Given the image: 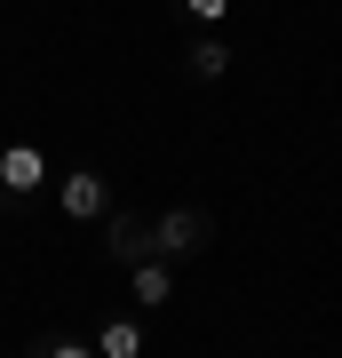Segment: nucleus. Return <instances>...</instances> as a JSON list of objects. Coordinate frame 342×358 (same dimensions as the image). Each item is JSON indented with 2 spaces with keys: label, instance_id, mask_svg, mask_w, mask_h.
Listing matches in <instances>:
<instances>
[{
  "label": "nucleus",
  "instance_id": "0eeeda50",
  "mask_svg": "<svg viewBox=\"0 0 342 358\" xmlns=\"http://www.w3.org/2000/svg\"><path fill=\"white\" fill-rule=\"evenodd\" d=\"M223 72H231V48H223V32H207L191 48V80H223Z\"/></svg>",
  "mask_w": 342,
  "mask_h": 358
},
{
  "label": "nucleus",
  "instance_id": "1a4fd4ad",
  "mask_svg": "<svg viewBox=\"0 0 342 358\" xmlns=\"http://www.w3.org/2000/svg\"><path fill=\"white\" fill-rule=\"evenodd\" d=\"M40 358H96L88 343H72V334H64V343H48V350H40Z\"/></svg>",
  "mask_w": 342,
  "mask_h": 358
},
{
  "label": "nucleus",
  "instance_id": "f03ea898",
  "mask_svg": "<svg viewBox=\"0 0 342 358\" xmlns=\"http://www.w3.org/2000/svg\"><path fill=\"white\" fill-rule=\"evenodd\" d=\"M199 239H207V215H199V207H167V215L152 223V255H159V263L199 255Z\"/></svg>",
  "mask_w": 342,
  "mask_h": 358
},
{
  "label": "nucleus",
  "instance_id": "f257e3e1",
  "mask_svg": "<svg viewBox=\"0 0 342 358\" xmlns=\"http://www.w3.org/2000/svg\"><path fill=\"white\" fill-rule=\"evenodd\" d=\"M56 207L72 223H104V215H112V183H104L96 167H72V176L56 183Z\"/></svg>",
  "mask_w": 342,
  "mask_h": 358
},
{
  "label": "nucleus",
  "instance_id": "39448f33",
  "mask_svg": "<svg viewBox=\"0 0 342 358\" xmlns=\"http://www.w3.org/2000/svg\"><path fill=\"white\" fill-rule=\"evenodd\" d=\"M127 287H136V303H143V310H159L167 294H176V271H167L159 255H143L136 271H127Z\"/></svg>",
  "mask_w": 342,
  "mask_h": 358
},
{
  "label": "nucleus",
  "instance_id": "20e7f679",
  "mask_svg": "<svg viewBox=\"0 0 342 358\" xmlns=\"http://www.w3.org/2000/svg\"><path fill=\"white\" fill-rule=\"evenodd\" d=\"M104 223H112V231H104V239H112V263H127V271H136L143 255H152V231H143V215H127V207H112Z\"/></svg>",
  "mask_w": 342,
  "mask_h": 358
},
{
  "label": "nucleus",
  "instance_id": "6e6552de",
  "mask_svg": "<svg viewBox=\"0 0 342 358\" xmlns=\"http://www.w3.org/2000/svg\"><path fill=\"white\" fill-rule=\"evenodd\" d=\"M183 8H191V24H207V32H215L223 16H231V0H183Z\"/></svg>",
  "mask_w": 342,
  "mask_h": 358
},
{
  "label": "nucleus",
  "instance_id": "7ed1b4c3",
  "mask_svg": "<svg viewBox=\"0 0 342 358\" xmlns=\"http://www.w3.org/2000/svg\"><path fill=\"white\" fill-rule=\"evenodd\" d=\"M40 183H48V159H40L32 143H8V152H0V192H8V199H32Z\"/></svg>",
  "mask_w": 342,
  "mask_h": 358
},
{
  "label": "nucleus",
  "instance_id": "423d86ee",
  "mask_svg": "<svg viewBox=\"0 0 342 358\" xmlns=\"http://www.w3.org/2000/svg\"><path fill=\"white\" fill-rule=\"evenodd\" d=\"M96 358H143V319H104L96 327Z\"/></svg>",
  "mask_w": 342,
  "mask_h": 358
}]
</instances>
